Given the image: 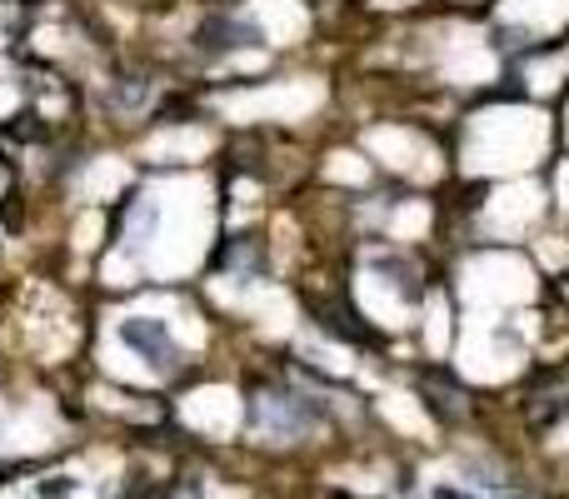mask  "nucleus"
<instances>
[{
	"label": "nucleus",
	"mask_w": 569,
	"mask_h": 499,
	"mask_svg": "<svg viewBox=\"0 0 569 499\" xmlns=\"http://www.w3.org/2000/svg\"><path fill=\"white\" fill-rule=\"evenodd\" d=\"M250 420L270 440H300L315 420H320V400L300 390H260L250 400Z\"/></svg>",
	"instance_id": "f257e3e1"
},
{
	"label": "nucleus",
	"mask_w": 569,
	"mask_h": 499,
	"mask_svg": "<svg viewBox=\"0 0 569 499\" xmlns=\"http://www.w3.org/2000/svg\"><path fill=\"white\" fill-rule=\"evenodd\" d=\"M120 335H126L130 350H140L150 365H160V370H170V365L180 360L176 340H170V330H166V320H146V315H136V320L120 325Z\"/></svg>",
	"instance_id": "f03ea898"
},
{
	"label": "nucleus",
	"mask_w": 569,
	"mask_h": 499,
	"mask_svg": "<svg viewBox=\"0 0 569 499\" xmlns=\"http://www.w3.org/2000/svg\"><path fill=\"white\" fill-rule=\"evenodd\" d=\"M200 50H216V56H226V50H240V46H256V26H246L240 16H210L206 26H200Z\"/></svg>",
	"instance_id": "7ed1b4c3"
},
{
	"label": "nucleus",
	"mask_w": 569,
	"mask_h": 499,
	"mask_svg": "<svg viewBox=\"0 0 569 499\" xmlns=\"http://www.w3.org/2000/svg\"><path fill=\"white\" fill-rule=\"evenodd\" d=\"M425 395L435 400V410H440L445 420H455V415H460V405H455V400H465V395L455 390V385L445 380V375H425Z\"/></svg>",
	"instance_id": "20e7f679"
},
{
	"label": "nucleus",
	"mask_w": 569,
	"mask_h": 499,
	"mask_svg": "<svg viewBox=\"0 0 569 499\" xmlns=\"http://www.w3.org/2000/svg\"><path fill=\"white\" fill-rule=\"evenodd\" d=\"M150 230H156V200L140 196L136 206H130V240H146Z\"/></svg>",
	"instance_id": "39448f33"
},
{
	"label": "nucleus",
	"mask_w": 569,
	"mask_h": 499,
	"mask_svg": "<svg viewBox=\"0 0 569 499\" xmlns=\"http://www.w3.org/2000/svg\"><path fill=\"white\" fill-rule=\"evenodd\" d=\"M226 265H236V270H260V246L250 250V240H240L236 255H226Z\"/></svg>",
	"instance_id": "423d86ee"
},
{
	"label": "nucleus",
	"mask_w": 569,
	"mask_h": 499,
	"mask_svg": "<svg viewBox=\"0 0 569 499\" xmlns=\"http://www.w3.org/2000/svg\"><path fill=\"white\" fill-rule=\"evenodd\" d=\"M435 499H480V495H460V490H435Z\"/></svg>",
	"instance_id": "0eeeda50"
}]
</instances>
